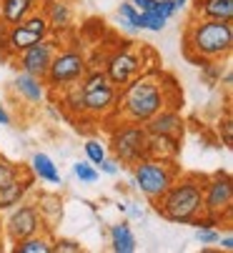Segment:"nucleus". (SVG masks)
Listing matches in <instances>:
<instances>
[{"label": "nucleus", "instance_id": "f257e3e1", "mask_svg": "<svg viewBox=\"0 0 233 253\" xmlns=\"http://www.w3.org/2000/svg\"><path fill=\"white\" fill-rule=\"evenodd\" d=\"M166 73L158 68H145L143 73H138L131 83H126L121 88V98H118V113L115 118L121 121H131V123H145L150 121L158 111L168 105L178 108V93H176V83L173 78L168 81V85L163 83Z\"/></svg>", "mask_w": 233, "mask_h": 253}, {"label": "nucleus", "instance_id": "f03ea898", "mask_svg": "<svg viewBox=\"0 0 233 253\" xmlns=\"http://www.w3.org/2000/svg\"><path fill=\"white\" fill-rule=\"evenodd\" d=\"M183 50L193 63H221L233 50V20L190 18L183 30Z\"/></svg>", "mask_w": 233, "mask_h": 253}, {"label": "nucleus", "instance_id": "7ed1b4c3", "mask_svg": "<svg viewBox=\"0 0 233 253\" xmlns=\"http://www.w3.org/2000/svg\"><path fill=\"white\" fill-rule=\"evenodd\" d=\"M203 173H178L171 188L155 201V213L168 223L193 226L203 218Z\"/></svg>", "mask_w": 233, "mask_h": 253}, {"label": "nucleus", "instance_id": "20e7f679", "mask_svg": "<svg viewBox=\"0 0 233 253\" xmlns=\"http://www.w3.org/2000/svg\"><path fill=\"white\" fill-rule=\"evenodd\" d=\"M83 100H86V116L95 121H115L118 113V98L121 88H115L103 68H88L81 78Z\"/></svg>", "mask_w": 233, "mask_h": 253}, {"label": "nucleus", "instance_id": "39448f33", "mask_svg": "<svg viewBox=\"0 0 233 253\" xmlns=\"http://www.w3.org/2000/svg\"><path fill=\"white\" fill-rule=\"evenodd\" d=\"M131 168H133V180H131L133 188H136L145 201H150V203L158 201V198L171 188V183L178 178V173H181V168H178L176 161L150 158V156L140 158V161L133 163Z\"/></svg>", "mask_w": 233, "mask_h": 253}, {"label": "nucleus", "instance_id": "423d86ee", "mask_svg": "<svg viewBox=\"0 0 233 253\" xmlns=\"http://www.w3.org/2000/svg\"><path fill=\"white\" fill-rule=\"evenodd\" d=\"M108 146L113 158L121 163V168H131L133 163H138L140 158L148 156V130L143 123H131V121H121L115 118V126L110 128V138Z\"/></svg>", "mask_w": 233, "mask_h": 253}, {"label": "nucleus", "instance_id": "0eeeda50", "mask_svg": "<svg viewBox=\"0 0 233 253\" xmlns=\"http://www.w3.org/2000/svg\"><path fill=\"white\" fill-rule=\"evenodd\" d=\"M88 68H91V63H88V55L81 45H65L63 43L58 48V53L53 55V63H50L43 81L50 88V93H58L60 88L81 81Z\"/></svg>", "mask_w": 233, "mask_h": 253}, {"label": "nucleus", "instance_id": "6e6552de", "mask_svg": "<svg viewBox=\"0 0 233 253\" xmlns=\"http://www.w3.org/2000/svg\"><path fill=\"white\" fill-rule=\"evenodd\" d=\"M233 213V178L226 170H216L203 178V218L221 226Z\"/></svg>", "mask_w": 233, "mask_h": 253}, {"label": "nucleus", "instance_id": "1a4fd4ad", "mask_svg": "<svg viewBox=\"0 0 233 253\" xmlns=\"http://www.w3.org/2000/svg\"><path fill=\"white\" fill-rule=\"evenodd\" d=\"M143 53H145L143 43H133V41L118 43V48H115L103 63V70H105L108 81L115 88H123L126 83H131L138 73L145 70Z\"/></svg>", "mask_w": 233, "mask_h": 253}, {"label": "nucleus", "instance_id": "9d476101", "mask_svg": "<svg viewBox=\"0 0 233 253\" xmlns=\"http://www.w3.org/2000/svg\"><path fill=\"white\" fill-rule=\"evenodd\" d=\"M50 33V25L46 20V15L41 13V8H38L35 13H30L28 18H23L20 23L15 25H8V33H5V50H3V58L10 60L15 58L18 53H23L25 48L41 43L43 38H48Z\"/></svg>", "mask_w": 233, "mask_h": 253}, {"label": "nucleus", "instance_id": "9b49d317", "mask_svg": "<svg viewBox=\"0 0 233 253\" xmlns=\"http://www.w3.org/2000/svg\"><path fill=\"white\" fill-rule=\"evenodd\" d=\"M8 215L3 218V241L5 246H13L15 241H23L33 233H41V231H50L43 221L41 211H38L35 201L25 198L23 203L13 206L10 211H5Z\"/></svg>", "mask_w": 233, "mask_h": 253}, {"label": "nucleus", "instance_id": "f8f14e48", "mask_svg": "<svg viewBox=\"0 0 233 253\" xmlns=\"http://www.w3.org/2000/svg\"><path fill=\"white\" fill-rule=\"evenodd\" d=\"M65 43V38H58V35H48L41 43H35L30 48H25L23 53H18L15 58H10L8 63H13V68L23 70V73L38 76V78H46L48 68L53 63V55L58 53V48Z\"/></svg>", "mask_w": 233, "mask_h": 253}, {"label": "nucleus", "instance_id": "ddd939ff", "mask_svg": "<svg viewBox=\"0 0 233 253\" xmlns=\"http://www.w3.org/2000/svg\"><path fill=\"white\" fill-rule=\"evenodd\" d=\"M33 183H35V178H33V173L28 168L23 173L3 180V183H0V213H5L13 206L23 203L33 193Z\"/></svg>", "mask_w": 233, "mask_h": 253}, {"label": "nucleus", "instance_id": "4468645a", "mask_svg": "<svg viewBox=\"0 0 233 253\" xmlns=\"http://www.w3.org/2000/svg\"><path fill=\"white\" fill-rule=\"evenodd\" d=\"M41 13L46 15V20L50 25V33L58 35V38H65V35L73 30L75 13H73V3H70V0H43V3H41Z\"/></svg>", "mask_w": 233, "mask_h": 253}, {"label": "nucleus", "instance_id": "2eb2a0df", "mask_svg": "<svg viewBox=\"0 0 233 253\" xmlns=\"http://www.w3.org/2000/svg\"><path fill=\"white\" fill-rule=\"evenodd\" d=\"M13 93L28 105H43L50 98V88L46 85V81L23 73V70H18V76L13 78Z\"/></svg>", "mask_w": 233, "mask_h": 253}, {"label": "nucleus", "instance_id": "dca6fc26", "mask_svg": "<svg viewBox=\"0 0 233 253\" xmlns=\"http://www.w3.org/2000/svg\"><path fill=\"white\" fill-rule=\"evenodd\" d=\"M148 133H155V135H173V138H183V130H186V121L183 116L178 113L176 105H168L163 111H158L150 121L143 123Z\"/></svg>", "mask_w": 233, "mask_h": 253}, {"label": "nucleus", "instance_id": "f3484780", "mask_svg": "<svg viewBox=\"0 0 233 253\" xmlns=\"http://www.w3.org/2000/svg\"><path fill=\"white\" fill-rule=\"evenodd\" d=\"M28 170L33 173L35 180H41V183H48V186H63V175H60L55 161H53L48 153H41V151L33 153Z\"/></svg>", "mask_w": 233, "mask_h": 253}, {"label": "nucleus", "instance_id": "a211bd4d", "mask_svg": "<svg viewBox=\"0 0 233 253\" xmlns=\"http://www.w3.org/2000/svg\"><path fill=\"white\" fill-rule=\"evenodd\" d=\"M108 241H110V251L113 253H136L138 251V238L131 228L128 221L113 223L108 228Z\"/></svg>", "mask_w": 233, "mask_h": 253}, {"label": "nucleus", "instance_id": "6ab92c4d", "mask_svg": "<svg viewBox=\"0 0 233 253\" xmlns=\"http://www.w3.org/2000/svg\"><path fill=\"white\" fill-rule=\"evenodd\" d=\"M43 0H0V20L5 25H15L30 13L41 8Z\"/></svg>", "mask_w": 233, "mask_h": 253}, {"label": "nucleus", "instance_id": "aec40b11", "mask_svg": "<svg viewBox=\"0 0 233 253\" xmlns=\"http://www.w3.org/2000/svg\"><path fill=\"white\" fill-rule=\"evenodd\" d=\"M178 153H181V138L148 133V156H150V158L176 161V158H178Z\"/></svg>", "mask_w": 233, "mask_h": 253}, {"label": "nucleus", "instance_id": "412c9836", "mask_svg": "<svg viewBox=\"0 0 233 253\" xmlns=\"http://www.w3.org/2000/svg\"><path fill=\"white\" fill-rule=\"evenodd\" d=\"M193 18L233 20V0H198L193 5Z\"/></svg>", "mask_w": 233, "mask_h": 253}, {"label": "nucleus", "instance_id": "4be33fe9", "mask_svg": "<svg viewBox=\"0 0 233 253\" xmlns=\"http://www.w3.org/2000/svg\"><path fill=\"white\" fill-rule=\"evenodd\" d=\"M58 95H60V105H63L65 113H70L73 118H83V116H86V100H83L81 81H78V83H70V85H65V88H60Z\"/></svg>", "mask_w": 233, "mask_h": 253}, {"label": "nucleus", "instance_id": "5701e85b", "mask_svg": "<svg viewBox=\"0 0 233 253\" xmlns=\"http://www.w3.org/2000/svg\"><path fill=\"white\" fill-rule=\"evenodd\" d=\"M53 233L50 231H41V233H33L23 241H15L10 246L13 253H53Z\"/></svg>", "mask_w": 233, "mask_h": 253}, {"label": "nucleus", "instance_id": "b1692460", "mask_svg": "<svg viewBox=\"0 0 233 253\" xmlns=\"http://www.w3.org/2000/svg\"><path fill=\"white\" fill-rule=\"evenodd\" d=\"M35 206H38V211H41V215H43V221H46L48 228H50V223H55L58 218H63V201L55 193L38 196L35 198Z\"/></svg>", "mask_w": 233, "mask_h": 253}, {"label": "nucleus", "instance_id": "393cba45", "mask_svg": "<svg viewBox=\"0 0 233 253\" xmlns=\"http://www.w3.org/2000/svg\"><path fill=\"white\" fill-rule=\"evenodd\" d=\"M171 20L168 18H163V15H158V13H153V10H143V13H138V18H136V30H150V33H161V30H166V25H168Z\"/></svg>", "mask_w": 233, "mask_h": 253}, {"label": "nucleus", "instance_id": "a878e982", "mask_svg": "<svg viewBox=\"0 0 233 253\" xmlns=\"http://www.w3.org/2000/svg\"><path fill=\"white\" fill-rule=\"evenodd\" d=\"M73 175H75V180H81V186H93V183H98L100 170L91 161H78V163H73Z\"/></svg>", "mask_w": 233, "mask_h": 253}, {"label": "nucleus", "instance_id": "bb28decb", "mask_svg": "<svg viewBox=\"0 0 233 253\" xmlns=\"http://www.w3.org/2000/svg\"><path fill=\"white\" fill-rule=\"evenodd\" d=\"M193 226H196V241H198L201 246H216V241H218V236H221V231H218L216 223H211V221H206V218H198Z\"/></svg>", "mask_w": 233, "mask_h": 253}, {"label": "nucleus", "instance_id": "cd10ccee", "mask_svg": "<svg viewBox=\"0 0 233 253\" xmlns=\"http://www.w3.org/2000/svg\"><path fill=\"white\" fill-rule=\"evenodd\" d=\"M83 151H86V161H91L95 168H98V163L108 156L105 143L98 140V138H88V140H86V146H83Z\"/></svg>", "mask_w": 233, "mask_h": 253}, {"label": "nucleus", "instance_id": "c85d7f7f", "mask_svg": "<svg viewBox=\"0 0 233 253\" xmlns=\"http://www.w3.org/2000/svg\"><path fill=\"white\" fill-rule=\"evenodd\" d=\"M118 23L123 25V28H131V30H136V18H138V10L133 8V3L131 0H123V3L118 5Z\"/></svg>", "mask_w": 233, "mask_h": 253}, {"label": "nucleus", "instance_id": "c756f323", "mask_svg": "<svg viewBox=\"0 0 233 253\" xmlns=\"http://www.w3.org/2000/svg\"><path fill=\"white\" fill-rule=\"evenodd\" d=\"M86 246L73 238H53V253H83Z\"/></svg>", "mask_w": 233, "mask_h": 253}, {"label": "nucleus", "instance_id": "7c9ffc66", "mask_svg": "<svg viewBox=\"0 0 233 253\" xmlns=\"http://www.w3.org/2000/svg\"><path fill=\"white\" fill-rule=\"evenodd\" d=\"M23 170H25V166L13 163V161H8V158L0 156V183H3V180H8V178H13V175H18V173H23Z\"/></svg>", "mask_w": 233, "mask_h": 253}, {"label": "nucleus", "instance_id": "2f4dec72", "mask_svg": "<svg viewBox=\"0 0 233 253\" xmlns=\"http://www.w3.org/2000/svg\"><path fill=\"white\" fill-rule=\"evenodd\" d=\"M98 168H100V173L113 175V178H115V175H121V170H123V168H121V163L115 161V158H110V156H105V158L98 163Z\"/></svg>", "mask_w": 233, "mask_h": 253}, {"label": "nucleus", "instance_id": "473e14b6", "mask_svg": "<svg viewBox=\"0 0 233 253\" xmlns=\"http://www.w3.org/2000/svg\"><path fill=\"white\" fill-rule=\"evenodd\" d=\"M218 246H221V251L223 253H231L233 251V236H231V231H226L223 236H218V241H216Z\"/></svg>", "mask_w": 233, "mask_h": 253}, {"label": "nucleus", "instance_id": "72a5a7b5", "mask_svg": "<svg viewBox=\"0 0 233 253\" xmlns=\"http://www.w3.org/2000/svg\"><path fill=\"white\" fill-rule=\"evenodd\" d=\"M0 126H13V116H10V111H8V108H5V103L3 100H0Z\"/></svg>", "mask_w": 233, "mask_h": 253}, {"label": "nucleus", "instance_id": "f704fd0d", "mask_svg": "<svg viewBox=\"0 0 233 253\" xmlns=\"http://www.w3.org/2000/svg\"><path fill=\"white\" fill-rule=\"evenodd\" d=\"M133 3V8L138 10V13H143V10H153L155 8V0H131Z\"/></svg>", "mask_w": 233, "mask_h": 253}, {"label": "nucleus", "instance_id": "c9c22d12", "mask_svg": "<svg viewBox=\"0 0 233 253\" xmlns=\"http://www.w3.org/2000/svg\"><path fill=\"white\" fill-rule=\"evenodd\" d=\"M5 33H8V25L0 20V55H3V50H5Z\"/></svg>", "mask_w": 233, "mask_h": 253}, {"label": "nucleus", "instance_id": "e433bc0d", "mask_svg": "<svg viewBox=\"0 0 233 253\" xmlns=\"http://www.w3.org/2000/svg\"><path fill=\"white\" fill-rule=\"evenodd\" d=\"M188 3H190V0H173V5H176V10H178V13H181Z\"/></svg>", "mask_w": 233, "mask_h": 253}, {"label": "nucleus", "instance_id": "4c0bfd02", "mask_svg": "<svg viewBox=\"0 0 233 253\" xmlns=\"http://www.w3.org/2000/svg\"><path fill=\"white\" fill-rule=\"evenodd\" d=\"M231 81H233V76H231V70H226V76H223V83H226V88H231Z\"/></svg>", "mask_w": 233, "mask_h": 253}, {"label": "nucleus", "instance_id": "58836bf2", "mask_svg": "<svg viewBox=\"0 0 233 253\" xmlns=\"http://www.w3.org/2000/svg\"><path fill=\"white\" fill-rule=\"evenodd\" d=\"M5 251V241H3V236H0V253Z\"/></svg>", "mask_w": 233, "mask_h": 253}, {"label": "nucleus", "instance_id": "ea45409f", "mask_svg": "<svg viewBox=\"0 0 233 253\" xmlns=\"http://www.w3.org/2000/svg\"><path fill=\"white\" fill-rule=\"evenodd\" d=\"M0 236H3V218H0Z\"/></svg>", "mask_w": 233, "mask_h": 253}]
</instances>
